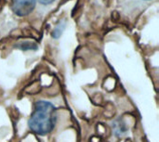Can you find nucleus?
I'll use <instances>...</instances> for the list:
<instances>
[{
  "instance_id": "39448f33",
  "label": "nucleus",
  "mask_w": 159,
  "mask_h": 142,
  "mask_svg": "<svg viewBox=\"0 0 159 142\" xmlns=\"http://www.w3.org/2000/svg\"><path fill=\"white\" fill-rule=\"evenodd\" d=\"M63 27H64V23H63V24H62V22L59 23V24H58V26L55 28V30H54L53 33H52V36H53L54 38H59V37H60V35L61 34L62 31H63Z\"/></svg>"
},
{
  "instance_id": "7ed1b4c3",
  "label": "nucleus",
  "mask_w": 159,
  "mask_h": 142,
  "mask_svg": "<svg viewBox=\"0 0 159 142\" xmlns=\"http://www.w3.org/2000/svg\"><path fill=\"white\" fill-rule=\"evenodd\" d=\"M113 127H114V133L117 137L123 135L127 131V127H126L125 124L121 120H117V121L114 122L113 123Z\"/></svg>"
},
{
  "instance_id": "423d86ee",
  "label": "nucleus",
  "mask_w": 159,
  "mask_h": 142,
  "mask_svg": "<svg viewBox=\"0 0 159 142\" xmlns=\"http://www.w3.org/2000/svg\"><path fill=\"white\" fill-rule=\"evenodd\" d=\"M55 0H38V2L42 5H49L52 4Z\"/></svg>"
},
{
  "instance_id": "f257e3e1",
  "label": "nucleus",
  "mask_w": 159,
  "mask_h": 142,
  "mask_svg": "<svg viewBox=\"0 0 159 142\" xmlns=\"http://www.w3.org/2000/svg\"><path fill=\"white\" fill-rule=\"evenodd\" d=\"M57 122V112L54 105L48 101L39 100L29 119L30 129L38 135H47L51 132Z\"/></svg>"
},
{
  "instance_id": "20e7f679",
  "label": "nucleus",
  "mask_w": 159,
  "mask_h": 142,
  "mask_svg": "<svg viewBox=\"0 0 159 142\" xmlns=\"http://www.w3.org/2000/svg\"><path fill=\"white\" fill-rule=\"evenodd\" d=\"M18 47L22 49V50H28V49H36L37 46L34 43H31V42H23L20 45H19Z\"/></svg>"
},
{
  "instance_id": "0eeeda50",
  "label": "nucleus",
  "mask_w": 159,
  "mask_h": 142,
  "mask_svg": "<svg viewBox=\"0 0 159 142\" xmlns=\"http://www.w3.org/2000/svg\"><path fill=\"white\" fill-rule=\"evenodd\" d=\"M145 1H150V0H145Z\"/></svg>"
},
{
  "instance_id": "f03ea898",
  "label": "nucleus",
  "mask_w": 159,
  "mask_h": 142,
  "mask_svg": "<svg viewBox=\"0 0 159 142\" xmlns=\"http://www.w3.org/2000/svg\"><path fill=\"white\" fill-rule=\"evenodd\" d=\"M35 2L36 0H13L12 10L20 17L26 16L34 10Z\"/></svg>"
}]
</instances>
